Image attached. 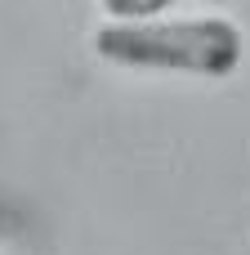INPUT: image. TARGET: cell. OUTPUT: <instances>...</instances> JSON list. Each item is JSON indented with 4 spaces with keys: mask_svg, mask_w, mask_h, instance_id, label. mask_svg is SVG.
I'll list each match as a JSON object with an SVG mask.
<instances>
[{
    "mask_svg": "<svg viewBox=\"0 0 250 255\" xmlns=\"http://www.w3.org/2000/svg\"><path fill=\"white\" fill-rule=\"evenodd\" d=\"M94 54L130 72H183V76H233L246 54L237 22L201 18H107L94 31Z\"/></svg>",
    "mask_w": 250,
    "mask_h": 255,
    "instance_id": "1",
    "label": "cell"
},
{
    "mask_svg": "<svg viewBox=\"0 0 250 255\" xmlns=\"http://www.w3.org/2000/svg\"><path fill=\"white\" fill-rule=\"evenodd\" d=\"M170 0H98V9L107 13V18H157L161 9H166Z\"/></svg>",
    "mask_w": 250,
    "mask_h": 255,
    "instance_id": "2",
    "label": "cell"
},
{
    "mask_svg": "<svg viewBox=\"0 0 250 255\" xmlns=\"http://www.w3.org/2000/svg\"><path fill=\"white\" fill-rule=\"evenodd\" d=\"M210 4H219V0H210Z\"/></svg>",
    "mask_w": 250,
    "mask_h": 255,
    "instance_id": "3",
    "label": "cell"
}]
</instances>
